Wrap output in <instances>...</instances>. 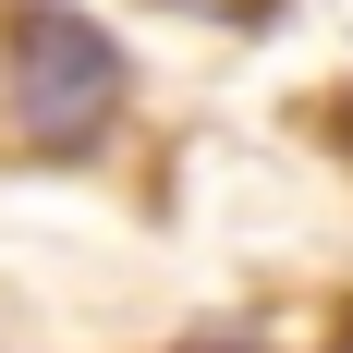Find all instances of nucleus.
<instances>
[{
    "label": "nucleus",
    "mask_w": 353,
    "mask_h": 353,
    "mask_svg": "<svg viewBox=\"0 0 353 353\" xmlns=\"http://www.w3.org/2000/svg\"><path fill=\"white\" fill-rule=\"evenodd\" d=\"M183 12H208V25H268L281 0H183Z\"/></svg>",
    "instance_id": "2"
},
{
    "label": "nucleus",
    "mask_w": 353,
    "mask_h": 353,
    "mask_svg": "<svg viewBox=\"0 0 353 353\" xmlns=\"http://www.w3.org/2000/svg\"><path fill=\"white\" fill-rule=\"evenodd\" d=\"M122 98H134V61H122L110 25H85L73 0H12V25H0V122H12V146L85 159L122 122Z\"/></svg>",
    "instance_id": "1"
},
{
    "label": "nucleus",
    "mask_w": 353,
    "mask_h": 353,
    "mask_svg": "<svg viewBox=\"0 0 353 353\" xmlns=\"http://www.w3.org/2000/svg\"><path fill=\"white\" fill-rule=\"evenodd\" d=\"M183 353H256V341H232V329H219V341H183Z\"/></svg>",
    "instance_id": "3"
}]
</instances>
